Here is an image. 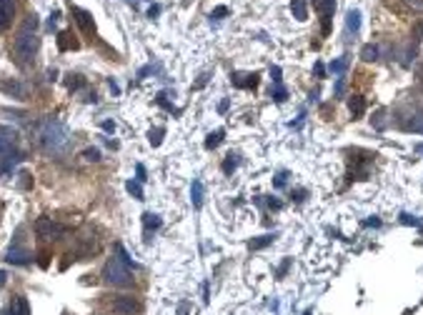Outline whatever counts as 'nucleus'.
<instances>
[{"instance_id": "1", "label": "nucleus", "mask_w": 423, "mask_h": 315, "mask_svg": "<svg viewBox=\"0 0 423 315\" xmlns=\"http://www.w3.org/2000/svg\"><path fill=\"white\" fill-rule=\"evenodd\" d=\"M33 140L40 150H45L50 155H61L71 145V133L58 118H43L33 130Z\"/></svg>"}, {"instance_id": "2", "label": "nucleus", "mask_w": 423, "mask_h": 315, "mask_svg": "<svg viewBox=\"0 0 423 315\" xmlns=\"http://www.w3.org/2000/svg\"><path fill=\"white\" fill-rule=\"evenodd\" d=\"M38 45H40V38H38V18L35 15H28L25 23L20 25L18 35H15V43H13V55L18 65H30L35 53H38Z\"/></svg>"}, {"instance_id": "3", "label": "nucleus", "mask_w": 423, "mask_h": 315, "mask_svg": "<svg viewBox=\"0 0 423 315\" xmlns=\"http://www.w3.org/2000/svg\"><path fill=\"white\" fill-rule=\"evenodd\" d=\"M103 278L108 285H115V288H128L133 285V270L131 265L123 260V258H110L103 268Z\"/></svg>"}, {"instance_id": "4", "label": "nucleus", "mask_w": 423, "mask_h": 315, "mask_svg": "<svg viewBox=\"0 0 423 315\" xmlns=\"http://www.w3.org/2000/svg\"><path fill=\"white\" fill-rule=\"evenodd\" d=\"M35 233H38V238H43V240H55V238H61V235L66 233V228L58 225L53 218H38V220H35Z\"/></svg>"}, {"instance_id": "5", "label": "nucleus", "mask_w": 423, "mask_h": 315, "mask_svg": "<svg viewBox=\"0 0 423 315\" xmlns=\"http://www.w3.org/2000/svg\"><path fill=\"white\" fill-rule=\"evenodd\" d=\"M141 310H143L141 303L136 298H131V295H120V298L113 300V313L115 315H138Z\"/></svg>"}, {"instance_id": "6", "label": "nucleus", "mask_w": 423, "mask_h": 315, "mask_svg": "<svg viewBox=\"0 0 423 315\" xmlns=\"http://www.w3.org/2000/svg\"><path fill=\"white\" fill-rule=\"evenodd\" d=\"M15 143H18V133L13 128H0V160L15 150Z\"/></svg>"}, {"instance_id": "7", "label": "nucleus", "mask_w": 423, "mask_h": 315, "mask_svg": "<svg viewBox=\"0 0 423 315\" xmlns=\"http://www.w3.org/2000/svg\"><path fill=\"white\" fill-rule=\"evenodd\" d=\"M15 15V0H0V33H5Z\"/></svg>"}, {"instance_id": "8", "label": "nucleus", "mask_w": 423, "mask_h": 315, "mask_svg": "<svg viewBox=\"0 0 423 315\" xmlns=\"http://www.w3.org/2000/svg\"><path fill=\"white\" fill-rule=\"evenodd\" d=\"M313 8H316V13L323 18V33H328V18L333 15L336 0H313Z\"/></svg>"}, {"instance_id": "9", "label": "nucleus", "mask_w": 423, "mask_h": 315, "mask_svg": "<svg viewBox=\"0 0 423 315\" xmlns=\"http://www.w3.org/2000/svg\"><path fill=\"white\" fill-rule=\"evenodd\" d=\"M401 128L403 130H413V133H423V108H418V110H413L411 115H406L403 120H401Z\"/></svg>"}, {"instance_id": "10", "label": "nucleus", "mask_w": 423, "mask_h": 315, "mask_svg": "<svg viewBox=\"0 0 423 315\" xmlns=\"http://www.w3.org/2000/svg\"><path fill=\"white\" fill-rule=\"evenodd\" d=\"M73 18H75V23L80 25V30H83V33H93V30H95L93 15H90L88 10H83V8H73Z\"/></svg>"}, {"instance_id": "11", "label": "nucleus", "mask_w": 423, "mask_h": 315, "mask_svg": "<svg viewBox=\"0 0 423 315\" xmlns=\"http://www.w3.org/2000/svg\"><path fill=\"white\" fill-rule=\"evenodd\" d=\"M230 83L235 88H256L258 85V73H233Z\"/></svg>"}, {"instance_id": "12", "label": "nucleus", "mask_w": 423, "mask_h": 315, "mask_svg": "<svg viewBox=\"0 0 423 315\" xmlns=\"http://www.w3.org/2000/svg\"><path fill=\"white\" fill-rule=\"evenodd\" d=\"M0 90L3 93H8V95H13V98H25V85L23 83H18V80H5V78H0Z\"/></svg>"}, {"instance_id": "13", "label": "nucleus", "mask_w": 423, "mask_h": 315, "mask_svg": "<svg viewBox=\"0 0 423 315\" xmlns=\"http://www.w3.org/2000/svg\"><path fill=\"white\" fill-rule=\"evenodd\" d=\"M78 48H80V43L75 40V35L71 30H61L58 33V50L68 53V50H78Z\"/></svg>"}, {"instance_id": "14", "label": "nucleus", "mask_w": 423, "mask_h": 315, "mask_svg": "<svg viewBox=\"0 0 423 315\" xmlns=\"http://www.w3.org/2000/svg\"><path fill=\"white\" fill-rule=\"evenodd\" d=\"M8 263H13V265H28L30 260H33V255L28 250H23V248H18V245H13L10 250H8V258H5Z\"/></svg>"}, {"instance_id": "15", "label": "nucleus", "mask_w": 423, "mask_h": 315, "mask_svg": "<svg viewBox=\"0 0 423 315\" xmlns=\"http://www.w3.org/2000/svg\"><path fill=\"white\" fill-rule=\"evenodd\" d=\"M20 160H23V155H20L18 150L8 153V155H5V158L0 160V173H3V175H8V173H10V170H13V168H15V165H18Z\"/></svg>"}, {"instance_id": "16", "label": "nucleus", "mask_w": 423, "mask_h": 315, "mask_svg": "<svg viewBox=\"0 0 423 315\" xmlns=\"http://www.w3.org/2000/svg\"><path fill=\"white\" fill-rule=\"evenodd\" d=\"M5 315H30V305H28V300H25L23 295L13 298V305H10V310H8Z\"/></svg>"}, {"instance_id": "17", "label": "nucleus", "mask_w": 423, "mask_h": 315, "mask_svg": "<svg viewBox=\"0 0 423 315\" xmlns=\"http://www.w3.org/2000/svg\"><path fill=\"white\" fill-rule=\"evenodd\" d=\"M348 108H351L353 120H358V118H363V113H366V100H363L360 95H351V100H348Z\"/></svg>"}, {"instance_id": "18", "label": "nucleus", "mask_w": 423, "mask_h": 315, "mask_svg": "<svg viewBox=\"0 0 423 315\" xmlns=\"http://www.w3.org/2000/svg\"><path fill=\"white\" fill-rule=\"evenodd\" d=\"M346 28H348V33H358L360 30V13L358 10H348V15H346Z\"/></svg>"}, {"instance_id": "19", "label": "nucleus", "mask_w": 423, "mask_h": 315, "mask_svg": "<svg viewBox=\"0 0 423 315\" xmlns=\"http://www.w3.org/2000/svg\"><path fill=\"white\" fill-rule=\"evenodd\" d=\"M191 200H193V208H201V205H203V183H201V180H193Z\"/></svg>"}, {"instance_id": "20", "label": "nucleus", "mask_w": 423, "mask_h": 315, "mask_svg": "<svg viewBox=\"0 0 423 315\" xmlns=\"http://www.w3.org/2000/svg\"><path fill=\"white\" fill-rule=\"evenodd\" d=\"M290 10H293V18H298V20H306V18H308L306 0H290Z\"/></svg>"}, {"instance_id": "21", "label": "nucleus", "mask_w": 423, "mask_h": 315, "mask_svg": "<svg viewBox=\"0 0 423 315\" xmlns=\"http://www.w3.org/2000/svg\"><path fill=\"white\" fill-rule=\"evenodd\" d=\"M360 58H363L366 63H373V60H378V48H376L373 43L363 45V48H360Z\"/></svg>"}, {"instance_id": "22", "label": "nucleus", "mask_w": 423, "mask_h": 315, "mask_svg": "<svg viewBox=\"0 0 423 315\" xmlns=\"http://www.w3.org/2000/svg\"><path fill=\"white\" fill-rule=\"evenodd\" d=\"M276 238H278L276 233H271V235H261V238H256V240H251V248H253V250H261V248H266V245H271V243H273Z\"/></svg>"}, {"instance_id": "23", "label": "nucleus", "mask_w": 423, "mask_h": 315, "mask_svg": "<svg viewBox=\"0 0 423 315\" xmlns=\"http://www.w3.org/2000/svg\"><path fill=\"white\" fill-rule=\"evenodd\" d=\"M163 135H165V130H163V128H155V130H150V133H148V140H150V145H153V148H158V145L163 143Z\"/></svg>"}, {"instance_id": "24", "label": "nucleus", "mask_w": 423, "mask_h": 315, "mask_svg": "<svg viewBox=\"0 0 423 315\" xmlns=\"http://www.w3.org/2000/svg\"><path fill=\"white\" fill-rule=\"evenodd\" d=\"M126 190H128L136 200H143V188H141L138 180H128V183H126Z\"/></svg>"}, {"instance_id": "25", "label": "nucleus", "mask_w": 423, "mask_h": 315, "mask_svg": "<svg viewBox=\"0 0 423 315\" xmlns=\"http://www.w3.org/2000/svg\"><path fill=\"white\" fill-rule=\"evenodd\" d=\"M346 70H348V58H338L331 63V73H336V75H343Z\"/></svg>"}, {"instance_id": "26", "label": "nucleus", "mask_w": 423, "mask_h": 315, "mask_svg": "<svg viewBox=\"0 0 423 315\" xmlns=\"http://www.w3.org/2000/svg\"><path fill=\"white\" fill-rule=\"evenodd\" d=\"M143 225H145V230H150V228H160V218L153 215V213H145V215H143Z\"/></svg>"}, {"instance_id": "27", "label": "nucleus", "mask_w": 423, "mask_h": 315, "mask_svg": "<svg viewBox=\"0 0 423 315\" xmlns=\"http://www.w3.org/2000/svg\"><path fill=\"white\" fill-rule=\"evenodd\" d=\"M220 140H223V130H215V133H211V135H208V140H206V148H208V150L218 148V145H220Z\"/></svg>"}, {"instance_id": "28", "label": "nucleus", "mask_w": 423, "mask_h": 315, "mask_svg": "<svg viewBox=\"0 0 423 315\" xmlns=\"http://www.w3.org/2000/svg\"><path fill=\"white\" fill-rule=\"evenodd\" d=\"M235 168H238V155L230 153V155L225 158V163H223V173H233Z\"/></svg>"}, {"instance_id": "29", "label": "nucleus", "mask_w": 423, "mask_h": 315, "mask_svg": "<svg viewBox=\"0 0 423 315\" xmlns=\"http://www.w3.org/2000/svg\"><path fill=\"white\" fill-rule=\"evenodd\" d=\"M371 123H373L376 130H383V128H386V110H378V113H376V118H373Z\"/></svg>"}, {"instance_id": "30", "label": "nucleus", "mask_w": 423, "mask_h": 315, "mask_svg": "<svg viewBox=\"0 0 423 315\" xmlns=\"http://www.w3.org/2000/svg\"><path fill=\"white\" fill-rule=\"evenodd\" d=\"M401 223H403V225H416V228H423V220L413 218V215H408V213H403V215H401Z\"/></svg>"}, {"instance_id": "31", "label": "nucleus", "mask_w": 423, "mask_h": 315, "mask_svg": "<svg viewBox=\"0 0 423 315\" xmlns=\"http://www.w3.org/2000/svg\"><path fill=\"white\" fill-rule=\"evenodd\" d=\"M273 98H276V103H285V98H288V90H285L283 85H276V90H273Z\"/></svg>"}, {"instance_id": "32", "label": "nucleus", "mask_w": 423, "mask_h": 315, "mask_svg": "<svg viewBox=\"0 0 423 315\" xmlns=\"http://www.w3.org/2000/svg\"><path fill=\"white\" fill-rule=\"evenodd\" d=\"M83 158H85V160H100V150H98V148H88V150L83 153Z\"/></svg>"}, {"instance_id": "33", "label": "nucleus", "mask_w": 423, "mask_h": 315, "mask_svg": "<svg viewBox=\"0 0 423 315\" xmlns=\"http://www.w3.org/2000/svg\"><path fill=\"white\" fill-rule=\"evenodd\" d=\"M225 15H228V8H225V5H218L211 13V18H215V20H220V18H225Z\"/></svg>"}, {"instance_id": "34", "label": "nucleus", "mask_w": 423, "mask_h": 315, "mask_svg": "<svg viewBox=\"0 0 423 315\" xmlns=\"http://www.w3.org/2000/svg\"><path fill=\"white\" fill-rule=\"evenodd\" d=\"M271 78H273V83H276V85H281V68H278V65H273V68H271Z\"/></svg>"}, {"instance_id": "35", "label": "nucleus", "mask_w": 423, "mask_h": 315, "mask_svg": "<svg viewBox=\"0 0 423 315\" xmlns=\"http://www.w3.org/2000/svg\"><path fill=\"white\" fill-rule=\"evenodd\" d=\"M406 5L413 10H423V0H406Z\"/></svg>"}, {"instance_id": "36", "label": "nucleus", "mask_w": 423, "mask_h": 315, "mask_svg": "<svg viewBox=\"0 0 423 315\" xmlns=\"http://www.w3.org/2000/svg\"><path fill=\"white\" fill-rule=\"evenodd\" d=\"M136 175H138V178H136L138 183H143V180H145V168H143V165H136Z\"/></svg>"}, {"instance_id": "37", "label": "nucleus", "mask_w": 423, "mask_h": 315, "mask_svg": "<svg viewBox=\"0 0 423 315\" xmlns=\"http://www.w3.org/2000/svg\"><path fill=\"white\" fill-rule=\"evenodd\" d=\"M20 188H30V175H28V173L20 175Z\"/></svg>"}, {"instance_id": "38", "label": "nucleus", "mask_w": 423, "mask_h": 315, "mask_svg": "<svg viewBox=\"0 0 423 315\" xmlns=\"http://www.w3.org/2000/svg\"><path fill=\"white\" fill-rule=\"evenodd\" d=\"M103 130H105V133H115V123H113V120H105V123H103Z\"/></svg>"}, {"instance_id": "39", "label": "nucleus", "mask_w": 423, "mask_h": 315, "mask_svg": "<svg viewBox=\"0 0 423 315\" xmlns=\"http://www.w3.org/2000/svg\"><path fill=\"white\" fill-rule=\"evenodd\" d=\"M343 88H346V80H343V78H338V83H336V93L341 95V93H343Z\"/></svg>"}, {"instance_id": "40", "label": "nucleus", "mask_w": 423, "mask_h": 315, "mask_svg": "<svg viewBox=\"0 0 423 315\" xmlns=\"http://www.w3.org/2000/svg\"><path fill=\"white\" fill-rule=\"evenodd\" d=\"M273 185H276V188H283V185H285V175H278V178H276V180H273Z\"/></svg>"}, {"instance_id": "41", "label": "nucleus", "mask_w": 423, "mask_h": 315, "mask_svg": "<svg viewBox=\"0 0 423 315\" xmlns=\"http://www.w3.org/2000/svg\"><path fill=\"white\" fill-rule=\"evenodd\" d=\"M38 263H40V268H48V255L40 253V260H38Z\"/></svg>"}, {"instance_id": "42", "label": "nucleus", "mask_w": 423, "mask_h": 315, "mask_svg": "<svg viewBox=\"0 0 423 315\" xmlns=\"http://www.w3.org/2000/svg\"><path fill=\"white\" fill-rule=\"evenodd\" d=\"M158 13H160V8H158V5H153V8L148 10V18H153V15H158Z\"/></svg>"}, {"instance_id": "43", "label": "nucleus", "mask_w": 423, "mask_h": 315, "mask_svg": "<svg viewBox=\"0 0 423 315\" xmlns=\"http://www.w3.org/2000/svg\"><path fill=\"white\" fill-rule=\"evenodd\" d=\"M268 205H271V208H273V210H281V203H278V200H273V198H271V200H268Z\"/></svg>"}, {"instance_id": "44", "label": "nucleus", "mask_w": 423, "mask_h": 315, "mask_svg": "<svg viewBox=\"0 0 423 315\" xmlns=\"http://www.w3.org/2000/svg\"><path fill=\"white\" fill-rule=\"evenodd\" d=\"M366 225H376V228H378V225H381V220H378V218H368V220H366Z\"/></svg>"}, {"instance_id": "45", "label": "nucleus", "mask_w": 423, "mask_h": 315, "mask_svg": "<svg viewBox=\"0 0 423 315\" xmlns=\"http://www.w3.org/2000/svg\"><path fill=\"white\" fill-rule=\"evenodd\" d=\"M218 110H220V113H225V110H228V100H220V105H218Z\"/></svg>"}, {"instance_id": "46", "label": "nucleus", "mask_w": 423, "mask_h": 315, "mask_svg": "<svg viewBox=\"0 0 423 315\" xmlns=\"http://www.w3.org/2000/svg\"><path fill=\"white\" fill-rule=\"evenodd\" d=\"M188 310H191L188 305H180V308H178V315H188Z\"/></svg>"}, {"instance_id": "47", "label": "nucleus", "mask_w": 423, "mask_h": 315, "mask_svg": "<svg viewBox=\"0 0 423 315\" xmlns=\"http://www.w3.org/2000/svg\"><path fill=\"white\" fill-rule=\"evenodd\" d=\"M5 278H8V273H5V270H0V288L5 285Z\"/></svg>"}, {"instance_id": "48", "label": "nucleus", "mask_w": 423, "mask_h": 315, "mask_svg": "<svg viewBox=\"0 0 423 315\" xmlns=\"http://www.w3.org/2000/svg\"><path fill=\"white\" fill-rule=\"evenodd\" d=\"M316 73H318V75H323V73H326V68H323L321 63H316Z\"/></svg>"}, {"instance_id": "49", "label": "nucleus", "mask_w": 423, "mask_h": 315, "mask_svg": "<svg viewBox=\"0 0 423 315\" xmlns=\"http://www.w3.org/2000/svg\"><path fill=\"white\" fill-rule=\"evenodd\" d=\"M413 150H416V153H421V155H423V143H416V145H413Z\"/></svg>"}, {"instance_id": "50", "label": "nucleus", "mask_w": 423, "mask_h": 315, "mask_svg": "<svg viewBox=\"0 0 423 315\" xmlns=\"http://www.w3.org/2000/svg\"><path fill=\"white\" fill-rule=\"evenodd\" d=\"M303 315H313V313H311V310H306V313H303Z\"/></svg>"}, {"instance_id": "51", "label": "nucleus", "mask_w": 423, "mask_h": 315, "mask_svg": "<svg viewBox=\"0 0 423 315\" xmlns=\"http://www.w3.org/2000/svg\"><path fill=\"white\" fill-rule=\"evenodd\" d=\"M0 210H3V205H0Z\"/></svg>"}]
</instances>
